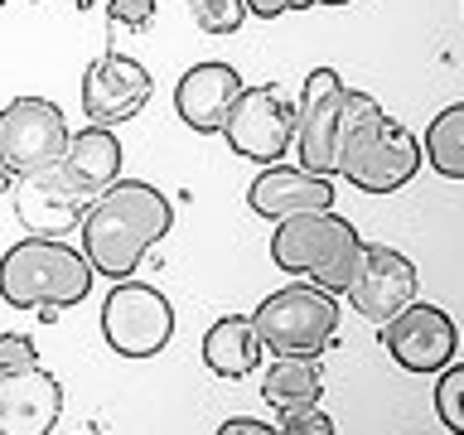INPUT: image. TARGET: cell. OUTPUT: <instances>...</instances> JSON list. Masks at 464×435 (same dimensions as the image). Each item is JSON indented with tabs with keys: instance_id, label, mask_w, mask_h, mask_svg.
I'll list each match as a JSON object with an SVG mask.
<instances>
[{
	"instance_id": "11",
	"label": "cell",
	"mask_w": 464,
	"mask_h": 435,
	"mask_svg": "<svg viewBox=\"0 0 464 435\" xmlns=\"http://www.w3.org/2000/svg\"><path fill=\"white\" fill-rule=\"evenodd\" d=\"M339 102H343V78L334 68H314L304 78V92H300V107H295V155H300V169L310 174H329L339 169L334 165V126H339Z\"/></svg>"
},
{
	"instance_id": "1",
	"label": "cell",
	"mask_w": 464,
	"mask_h": 435,
	"mask_svg": "<svg viewBox=\"0 0 464 435\" xmlns=\"http://www.w3.org/2000/svg\"><path fill=\"white\" fill-rule=\"evenodd\" d=\"M174 208L155 184L145 179H111L82 213V256L107 281H130L140 256L169 232Z\"/></svg>"
},
{
	"instance_id": "18",
	"label": "cell",
	"mask_w": 464,
	"mask_h": 435,
	"mask_svg": "<svg viewBox=\"0 0 464 435\" xmlns=\"http://www.w3.org/2000/svg\"><path fill=\"white\" fill-rule=\"evenodd\" d=\"M203 362L218 377H246L261 362V339L252 329V314H223L203 334Z\"/></svg>"
},
{
	"instance_id": "25",
	"label": "cell",
	"mask_w": 464,
	"mask_h": 435,
	"mask_svg": "<svg viewBox=\"0 0 464 435\" xmlns=\"http://www.w3.org/2000/svg\"><path fill=\"white\" fill-rule=\"evenodd\" d=\"M271 430L276 435H334V420L319 406H295V411H281V420Z\"/></svg>"
},
{
	"instance_id": "31",
	"label": "cell",
	"mask_w": 464,
	"mask_h": 435,
	"mask_svg": "<svg viewBox=\"0 0 464 435\" xmlns=\"http://www.w3.org/2000/svg\"><path fill=\"white\" fill-rule=\"evenodd\" d=\"M0 5H5V0H0Z\"/></svg>"
},
{
	"instance_id": "13",
	"label": "cell",
	"mask_w": 464,
	"mask_h": 435,
	"mask_svg": "<svg viewBox=\"0 0 464 435\" xmlns=\"http://www.w3.org/2000/svg\"><path fill=\"white\" fill-rule=\"evenodd\" d=\"M14 188V218L24 223V232H34V237H58V232H72L82 223L87 213V194H78L63 169L49 165V169H34V174H14L10 179Z\"/></svg>"
},
{
	"instance_id": "3",
	"label": "cell",
	"mask_w": 464,
	"mask_h": 435,
	"mask_svg": "<svg viewBox=\"0 0 464 435\" xmlns=\"http://www.w3.org/2000/svg\"><path fill=\"white\" fill-rule=\"evenodd\" d=\"M92 266L78 246L58 237H24L0 256V300L10 310H68L92 290Z\"/></svg>"
},
{
	"instance_id": "30",
	"label": "cell",
	"mask_w": 464,
	"mask_h": 435,
	"mask_svg": "<svg viewBox=\"0 0 464 435\" xmlns=\"http://www.w3.org/2000/svg\"><path fill=\"white\" fill-rule=\"evenodd\" d=\"M82 435H97V430H82Z\"/></svg>"
},
{
	"instance_id": "19",
	"label": "cell",
	"mask_w": 464,
	"mask_h": 435,
	"mask_svg": "<svg viewBox=\"0 0 464 435\" xmlns=\"http://www.w3.org/2000/svg\"><path fill=\"white\" fill-rule=\"evenodd\" d=\"M261 397L276 411H295V406H319L324 397V372L319 358H295V353H276L266 377H261Z\"/></svg>"
},
{
	"instance_id": "4",
	"label": "cell",
	"mask_w": 464,
	"mask_h": 435,
	"mask_svg": "<svg viewBox=\"0 0 464 435\" xmlns=\"http://www.w3.org/2000/svg\"><path fill=\"white\" fill-rule=\"evenodd\" d=\"M252 329L261 348H271V353L319 358L324 348H334V334H339V300L310 281H295L285 290H271L256 304Z\"/></svg>"
},
{
	"instance_id": "29",
	"label": "cell",
	"mask_w": 464,
	"mask_h": 435,
	"mask_svg": "<svg viewBox=\"0 0 464 435\" xmlns=\"http://www.w3.org/2000/svg\"><path fill=\"white\" fill-rule=\"evenodd\" d=\"M10 179H14V174L5 169V160H0V194H5V188H10Z\"/></svg>"
},
{
	"instance_id": "2",
	"label": "cell",
	"mask_w": 464,
	"mask_h": 435,
	"mask_svg": "<svg viewBox=\"0 0 464 435\" xmlns=\"http://www.w3.org/2000/svg\"><path fill=\"white\" fill-rule=\"evenodd\" d=\"M271 261L300 281H310L329 295H348L362 261V237L358 227L339 218L334 208L324 213H295L281 218L271 232Z\"/></svg>"
},
{
	"instance_id": "21",
	"label": "cell",
	"mask_w": 464,
	"mask_h": 435,
	"mask_svg": "<svg viewBox=\"0 0 464 435\" xmlns=\"http://www.w3.org/2000/svg\"><path fill=\"white\" fill-rule=\"evenodd\" d=\"M382 107H377V97H368V92H353V87H343V102H339V126H334V165L353 150V145L368 136V130L382 121ZM339 174V169H334Z\"/></svg>"
},
{
	"instance_id": "23",
	"label": "cell",
	"mask_w": 464,
	"mask_h": 435,
	"mask_svg": "<svg viewBox=\"0 0 464 435\" xmlns=\"http://www.w3.org/2000/svg\"><path fill=\"white\" fill-rule=\"evenodd\" d=\"M188 14H194L203 34H237L246 20V5L242 0H188Z\"/></svg>"
},
{
	"instance_id": "10",
	"label": "cell",
	"mask_w": 464,
	"mask_h": 435,
	"mask_svg": "<svg viewBox=\"0 0 464 435\" xmlns=\"http://www.w3.org/2000/svg\"><path fill=\"white\" fill-rule=\"evenodd\" d=\"M155 78L145 72V63L126 53H102L82 78V111L92 116V126H121L130 116H140V107L150 102Z\"/></svg>"
},
{
	"instance_id": "14",
	"label": "cell",
	"mask_w": 464,
	"mask_h": 435,
	"mask_svg": "<svg viewBox=\"0 0 464 435\" xmlns=\"http://www.w3.org/2000/svg\"><path fill=\"white\" fill-rule=\"evenodd\" d=\"M63 411V387L53 372H0V435H49Z\"/></svg>"
},
{
	"instance_id": "16",
	"label": "cell",
	"mask_w": 464,
	"mask_h": 435,
	"mask_svg": "<svg viewBox=\"0 0 464 435\" xmlns=\"http://www.w3.org/2000/svg\"><path fill=\"white\" fill-rule=\"evenodd\" d=\"M242 92V72L232 63H194L174 87V111L188 130L198 136H218L232 97Z\"/></svg>"
},
{
	"instance_id": "8",
	"label": "cell",
	"mask_w": 464,
	"mask_h": 435,
	"mask_svg": "<svg viewBox=\"0 0 464 435\" xmlns=\"http://www.w3.org/2000/svg\"><path fill=\"white\" fill-rule=\"evenodd\" d=\"M377 339L392 353V362L406 372H440L445 362H455V348H459L455 319L440 304H426V300L420 304L411 300L387 324H377Z\"/></svg>"
},
{
	"instance_id": "20",
	"label": "cell",
	"mask_w": 464,
	"mask_h": 435,
	"mask_svg": "<svg viewBox=\"0 0 464 435\" xmlns=\"http://www.w3.org/2000/svg\"><path fill=\"white\" fill-rule=\"evenodd\" d=\"M426 160L445 179H464V102L445 107L426 126Z\"/></svg>"
},
{
	"instance_id": "32",
	"label": "cell",
	"mask_w": 464,
	"mask_h": 435,
	"mask_svg": "<svg viewBox=\"0 0 464 435\" xmlns=\"http://www.w3.org/2000/svg\"><path fill=\"white\" fill-rule=\"evenodd\" d=\"M34 5H39V0H34Z\"/></svg>"
},
{
	"instance_id": "12",
	"label": "cell",
	"mask_w": 464,
	"mask_h": 435,
	"mask_svg": "<svg viewBox=\"0 0 464 435\" xmlns=\"http://www.w3.org/2000/svg\"><path fill=\"white\" fill-rule=\"evenodd\" d=\"M348 300H353V310L362 319L387 324L392 314L416 300V266L397 252V246L362 242V261H358L353 285H348Z\"/></svg>"
},
{
	"instance_id": "5",
	"label": "cell",
	"mask_w": 464,
	"mask_h": 435,
	"mask_svg": "<svg viewBox=\"0 0 464 435\" xmlns=\"http://www.w3.org/2000/svg\"><path fill=\"white\" fill-rule=\"evenodd\" d=\"M102 334L121 358H155L174 334V310L165 290L140 281H111V295L102 300Z\"/></svg>"
},
{
	"instance_id": "26",
	"label": "cell",
	"mask_w": 464,
	"mask_h": 435,
	"mask_svg": "<svg viewBox=\"0 0 464 435\" xmlns=\"http://www.w3.org/2000/svg\"><path fill=\"white\" fill-rule=\"evenodd\" d=\"M39 368V348L29 334H0V372H24Z\"/></svg>"
},
{
	"instance_id": "28",
	"label": "cell",
	"mask_w": 464,
	"mask_h": 435,
	"mask_svg": "<svg viewBox=\"0 0 464 435\" xmlns=\"http://www.w3.org/2000/svg\"><path fill=\"white\" fill-rule=\"evenodd\" d=\"M218 435H276L266 420H252V416H232V420H223L218 426Z\"/></svg>"
},
{
	"instance_id": "15",
	"label": "cell",
	"mask_w": 464,
	"mask_h": 435,
	"mask_svg": "<svg viewBox=\"0 0 464 435\" xmlns=\"http://www.w3.org/2000/svg\"><path fill=\"white\" fill-rule=\"evenodd\" d=\"M246 203L252 213L261 218H295V213H324L334 208V184L324 174H310V169H290V165H261V174L246 188Z\"/></svg>"
},
{
	"instance_id": "24",
	"label": "cell",
	"mask_w": 464,
	"mask_h": 435,
	"mask_svg": "<svg viewBox=\"0 0 464 435\" xmlns=\"http://www.w3.org/2000/svg\"><path fill=\"white\" fill-rule=\"evenodd\" d=\"M107 24L140 34V29L155 24V0H107Z\"/></svg>"
},
{
	"instance_id": "7",
	"label": "cell",
	"mask_w": 464,
	"mask_h": 435,
	"mask_svg": "<svg viewBox=\"0 0 464 435\" xmlns=\"http://www.w3.org/2000/svg\"><path fill=\"white\" fill-rule=\"evenodd\" d=\"M68 121L49 97H14L0 107V160L10 174H34L63 160Z\"/></svg>"
},
{
	"instance_id": "22",
	"label": "cell",
	"mask_w": 464,
	"mask_h": 435,
	"mask_svg": "<svg viewBox=\"0 0 464 435\" xmlns=\"http://www.w3.org/2000/svg\"><path fill=\"white\" fill-rule=\"evenodd\" d=\"M435 411L450 435H464V362H445L435 382Z\"/></svg>"
},
{
	"instance_id": "9",
	"label": "cell",
	"mask_w": 464,
	"mask_h": 435,
	"mask_svg": "<svg viewBox=\"0 0 464 435\" xmlns=\"http://www.w3.org/2000/svg\"><path fill=\"white\" fill-rule=\"evenodd\" d=\"M420 169V145L401 121L382 116L353 150L339 160V174L362 194H397V188Z\"/></svg>"
},
{
	"instance_id": "17",
	"label": "cell",
	"mask_w": 464,
	"mask_h": 435,
	"mask_svg": "<svg viewBox=\"0 0 464 435\" xmlns=\"http://www.w3.org/2000/svg\"><path fill=\"white\" fill-rule=\"evenodd\" d=\"M121 155L126 150H121V140L111 136V126H87L78 136H68L58 169H63V179L78 188V194L97 198L111 179H121Z\"/></svg>"
},
{
	"instance_id": "27",
	"label": "cell",
	"mask_w": 464,
	"mask_h": 435,
	"mask_svg": "<svg viewBox=\"0 0 464 435\" xmlns=\"http://www.w3.org/2000/svg\"><path fill=\"white\" fill-rule=\"evenodd\" d=\"M246 14H256V20H276V14L285 10H310V5H348V0H242Z\"/></svg>"
},
{
	"instance_id": "6",
	"label": "cell",
	"mask_w": 464,
	"mask_h": 435,
	"mask_svg": "<svg viewBox=\"0 0 464 435\" xmlns=\"http://www.w3.org/2000/svg\"><path fill=\"white\" fill-rule=\"evenodd\" d=\"M218 136H223L237 155L256 160V165H276V160L285 155L290 136H295V107L285 102V92L276 82L242 87V92L232 97Z\"/></svg>"
}]
</instances>
